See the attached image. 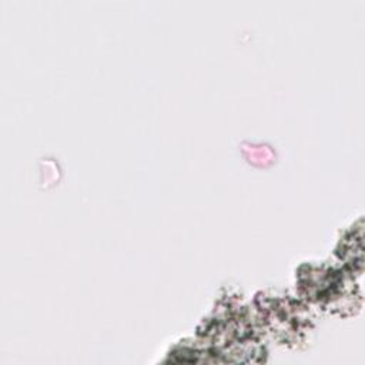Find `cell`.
Here are the masks:
<instances>
[{"label":"cell","instance_id":"1","mask_svg":"<svg viewBox=\"0 0 365 365\" xmlns=\"http://www.w3.org/2000/svg\"><path fill=\"white\" fill-rule=\"evenodd\" d=\"M297 289L301 299L322 311L336 315H352L362 305L356 275L342 265L305 262L297 274Z\"/></svg>","mask_w":365,"mask_h":365},{"label":"cell","instance_id":"2","mask_svg":"<svg viewBox=\"0 0 365 365\" xmlns=\"http://www.w3.org/2000/svg\"><path fill=\"white\" fill-rule=\"evenodd\" d=\"M202 349L210 355L237 356V361H252V355L264 354L258 331L244 305L228 302L202 321L198 327Z\"/></svg>","mask_w":365,"mask_h":365},{"label":"cell","instance_id":"3","mask_svg":"<svg viewBox=\"0 0 365 365\" xmlns=\"http://www.w3.org/2000/svg\"><path fill=\"white\" fill-rule=\"evenodd\" d=\"M255 305L259 324L284 344H297L312 329L307 304L287 292L261 291L255 297Z\"/></svg>","mask_w":365,"mask_h":365},{"label":"cell","instance_id":"4","mask_svg":"<svg viewBox=\"0 0 365 365\" xmlns=\"http://www.w3.org/2000/svg\"><path fill=\"white\" fill-rule=\"evenodd\" d=\"M336 258L341 265L354 275H361L364 268V222L358 218L339 237L336 248Z\"/></svg>","mask_w":365,"mask_h":365}]
</instances>
